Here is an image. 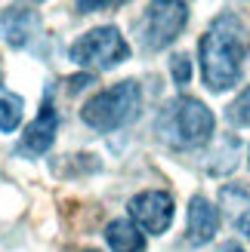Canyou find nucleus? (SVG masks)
<instances>
[{"instance_id": "nucleus-1", "label": "nucleus", "mask_w": 250, "mask_h": 252, "mask_svg": "<svg viewBox=\"0 0 250 252\" xmlns=\"http://www.w3.org/2000/svg\"><path fill=\"white\" fill-rule=\"evenodd\" d=\"M250 53V40H247V28L238 16L222 12L210 22V28L204 31L201 43H198V56H201V74L207 90L213 93H226L238 83L244 62Z\"/></svg>"}, {"instance_id": "nucleus-2", "label": "nucleus", "mask_w": 250, "mask_h": 252, "mask_svg": "<svg viewBox=\"0 0 250 252\" xmlns=\"http://www.w3.org/2000/svg\"><path fill=\"white\" fill-rule=\"evenodd\" d=\"M216 129L213 111L204 102H198L192 95H176L161 108V114L155 120V132L161 135V142H167L176 151L201 148L210 142V135Z\"/></svg>"}, {"instance_id": "nucleus-3", "label": "nucleus", "mask_w": 250, "mask_h": 252, "mask_svg": "<svg viewBox=\"0 0 250 252\" xmlns=\"http://www.w3.org/2000/svg\"><path fill=\"white\" fill-rule=\"evenodd\" d=\"M139 108H142V86L136 80H121L108 90L96 93L81 108V120L96 132H111L136 120Z\"/></svg>"}, {"instance_id": "nucleus-4", "label": "nucleus", "mask_w": 250, "mask_h": 252, "mask_svg": "<svg viewBox=\"0 0 250 252\" xmlns=\"http://www.w3.org/2000/svg\"><path fill=\"white\" fill-rule=\"evenodd\" d=\"M68 56H71L74 65H81V68L108 71V68H118L121 62L130 56V46H127L124 34L115 25H102V28L86 31L81 40H74Z\"/></svg>"}, {"instance_id": "nucleus-5", "label": "nucleus", "mask_w": 250, "mask_h": 252, "mask_svg": "<svg viewBox=\"0 0 250 252\" xmlns=\"http://www.w3.org/2000/svg\"><path fill=\"white\" fill-rule=\"evenodd\" d=\"M185 22H189V6L182 0H152L139 22V43L148 53L167 49L182 34Z\"/></svg>"}, {"instance_id": "nucleus-6", "label": "nucleus", "mask_w": 250, "mask_h": 252, "mask_svg": "<svg viewBox=\"0 0 250 252\" xmlns=\"http://www.w3.org/2000/svg\"><path fill=\"white\" fill-rule=\"evenodd\" d=\"M130 221L139 231L148 234H164L173 221V197L167 191H142L130 200Z\"/></svg>"}, {"instance_id": "nucleus-7", "label": "nucleus", "mask_w": 250, "mask_h": 252, "mask_svg": "<svg viewBox=\"0 0 250 252\" xmlns=\"http://www.w3.org/2000/svg\"><path fill=\"white\" fill-rule=\"evenodd\" d=\"M56 132H59V114L49 102H43L41 114L34 117V123L22 135V151L31 154V157H41L43 151H49V145L56 142Z\"/></svg>"}, {"instance_id": "nucleus-8", "label": "nucleus", "mask_w": 250, "mask_h": 252, "mask_svg": "<svg viewBox=\"0 0 250 252\" xmlns=\"http://www.w3.org/2000/svg\"><path fill=\"white\" fill-rule=\"evenodd\" d=\"M219 231V209L210 203L207 197H192L189 203V234L185 240L192 246H204L216 237Z\"/></svg>"}, {"instance_id": "nucleus-9", "label": "nucleus", "mask_w": 250, "mask_h": 252, "mask_svg": "<svg viewBox=\"0 0 250 252\" xmlns=\"http://www.w3.org/2000/svg\"><path fill=\"white\" fill-rule=\"evenodd\" d=\"M37 25L41 22H37V16L31 9L12 6V9H6L3 16H0V34H3L12 46H25L37 34Z\"/></svg>"}, {"instance_id": "nucleus-10", "label": "nucleus", "mask_w": 250, "mask_h": 252, "mask_svg": "<svg viewBox=\"0 0 250 252\" xmlns=\"http://www.w3.org/2000/svg\"><path fill=\"white\" fill-rule=\"evenodd\" d=\"M105 243H108L111 252H142L145 237L133 221L115 219V221H108V228H105Z\"/></svg>"}, {"instance_id": "nucleus-11", "label": "nucleus", "mask_w": 250, "mask_h": 252, "mask_svg": "<svg viewBox=\"0 0 250 252\" xmlns=\"http://www.w3.org/2000/svg\"><path fill=\"white\" fill-rule=\"evenodd\" d=\"M22 123V98L0 90V132H12Z\"/></svg>"}, {"instance_id": "nucleus-12", "label": "nucleus", "mask_w": 250, "mask_h": 252, "mask_svg": "<svg viewBox=\"0 0 250 252\" xmlns=\"http://www.w3.org/2000/svg\"><path fill=\"white\" fill-rule=\"evenodd\" d=\"M219 203L226 206V212L235 219L238 212L250 209V185H226L219 191Z\"/></svg>"}, {"instance_id": "nucleus-13", "label": "nucleus", "mask_w": 250, "mask_h": 252, "mask_svg": "<svg viewBox=\"0 0 250 252\" xmlns=\"http://www.w3.org/2000/svg\"><path fill=\"white\" fill-rule=\"evenodd\" d=\"M229 120L235 126H250V86L229 105Z\"/></svg>"}, {"instance_id": "nucleus-14", "label": "nucleus", "mask_w": 250, "mask_h": 252, "mask_svg": "<svg viewBox=\"0 0 250 252\" xmlns=\"http://www.w3.org/2000/svg\"><path fill=\"white\" fill-rule=\"evenodd\" d=\"M170 71H173V80H176L179 86L192 80V62L185 59V56H173L170 59Z\"/></svg>"}, {"instance_id": "nucleus-15", "label": "nucleus", "mask_w": 250, "mask_h": 252, "mask_svg": "<svg viewBox=\"0 0 250 252\" xmlns=\"http://www.w3.org/2000/svg\"><path fill=\"white\" fill-rule=\"evenodd\" d=\"M127 0H78V9L81 12H96V9H111V6H121Z\"/></svg>"}, {"instance_id": "nucleus-16", "label": "nucleus", "mask_w": 250, "mask_h": 252, "mask_svg": "<svg viewBox=\"0 0 250 252\" xmlns=\"http://www.w3.org/2000/svg\"><path fill=\"white\" fill-rule=\"evenodd\" d=\"M235 228H238L247 240H250V209H244V212H238V216H235Z\"/></svg>"}, {"instance_id": "nucleus-17", "label": "nucleus", "mask_w": 250, "mask_h": 252, "mask_svg": "<svg viewBox=\"0 0 250 252\" xmlns=\"http://www.w3.org/2000/svg\"><path fill=\"white\" fill-rule=\"evenodd\" d=\"M219 252H244V249H241L238 243H222V246H219Z\"/></svg>"}]
</instances>
